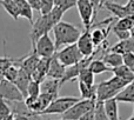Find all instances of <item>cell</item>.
Returning <instances> with one entry per match:
<instances>
[{"label":"cell","instance_id":"37","mask_svg":"<svg viewBox=\"0 0 134 120\" xmlns=\"http://www.w3.org/2000/svg\"><path fill=\"white\" fill-rule=\"evenodd\" d=\"M113 33L116 38H118L120 41H124V40H127L131 38V32H127V31H116L113 30Z\"/></svg>","mask_w":134,"mask_h":120},{"label":"cell","instance_id":"44","mask_svg":"<svg viewBox=\"0 0 134 120\" xmlns=\"http://www.w3.org/2000/svg\"><path fill=\"white\" fill-rule=\"evenodd\" d=\"M131 69H132V72H133V73H134V65H133V66H132V68H131Z\"/></svg>","mask_w":134,"mask_h":120},{"label":"cell","instance_id":"45","mask_svg":"<svg viewBox=\"0 0 134 120\" xmlns=\"http://www.w3.org/2000/svg\"><path fill=\"white\" fill-rule=\"evenodd\" d=\"M2 79H4V78H2V77H1V75H0V81H1V80H2Z\"/></svg>","mask_w":134,"mask_h":120},{"label":"cell","instance_id":"47","mask_svg":"<svg viewBox=\"0 0 134 120\" xmlns=\"http://www.w3.org/2000/svg\"><path fill=\"white\" fill-rule=\"evenodd\" d=\"M60 120H63V119H60Z\"/></svg>","mask_w":134,"mask_h":120},{"label":"cell","instance_id":"42","mask_svg":"<svg viewBox=\"0 0 134 120\" xmlns=\"http://www.w3.org/2000/svg\"><path fill=\"white\" fill-rule=\"evenodd\" d=\"M2 120H14V114H9L8 117H6V118H4Z\"/></svg>","mask_w":134,"mask_h":120},{"label":"cell","instance_id":"10","mask_svg":"<svg viewBox=\"0 0 134 120\" xmlns=\"http://www.w3.org/2000/svg\"><path fill=\"white\" fill-rule=\"evenodd\" d=\"M40 61V58L38 57V54L34 51H32L30 54L23 57V58H19V62H18V67L21 68L23 71H25L28 75H31L32 78V74L34 73L35 68H37L38 64Z\"/></svg>","mask_w":134,"mask_h":120},{"label":"cell","instance_id":"6","mask_svg":"<svg viewBox=\"0 0 134 120\" xmlns=\"http://www.w3.org/2000/svg\"><path fill=\"white\" fill-rule=\"evenodd\" d=\"M32 51H34L38 54L39 58H45L49 59L55 54V46H54V41L51 39L48 34H45L40 38L35 44V47L32 48Z\"/></svg>","mask_w":134,"mask_h":120},{"label":"cell","instance_id":"40","mask_svg":"<svg viewBox=\"0 0 134 120\" xmlns=\"http://www.w3.org/2000/svg\"><path fill=\"white\" fill-rule=\"evenodd\" d=\"M125 6H126V8H127L128 14L134 17V0H130V1H127V4H126Z\"/></svg>","mask_w":134,"mask_h":120},{"label":"cell","instance_id":"24","mask_svg":"<svg viewBox=\"0 0 134 120\" xmlns=\"http://www.w3.org/2000/svg\"><path fill=\"white\" fill-rule=\"evenodd\" d=\"M4 57L0 58V75H4V73L11 66L13 65H16L18 66V61L19 59H13V58H9L7 57V53H6V41L4 40Z\"/></svg>","mask_w":134,"mask_h":120},{"label":"cell","instance_id":"22","mask_svg":"<svg viewBox=\"0 0 134 120\" xmlns=\"http://www.w3.org/2000/svg\"><path fill=\"white\" fill-rule=\"evenodd\" d=\"M102 61L109 67V68H115V67H119L121 65H124L122 61V56L118 53H113V52H106L105 56L102 57Z\"/></svg>","mask_w":134,"mask_h":120},{"label":"cell","instance_id":"35","mask_svg":"<svg viewBox=\"0 0 134 120\" xmlns=\"http://www.w3.org/2000/svg\"><path fill=\"white\" fill-rule=\"evenodd\" d=\"M9 114H12V112H11L8 104L4 99H0V120L8 117Z\"/></svg>","mask_w":134,"mask_h":120},{"label":"cell","instance_id":"11","mask_svg":"<svg viewBox=\"0 0 134 120\" xmlns=\"http://www.w3.org/2000/svg\"><path fill=\"white\" fill-rule=\"evenodd\" d=\"M65 71H66V67L60 64V61L57 59L55 54H54L51 58V61H49L48 72H47V79H54V80L60 81L61 79L64 78Z\"/></svg>","mask_w":134,"mask_h":120},{"label":"cell","instance_id":"30","mask_svg":"<svg viewBox=\"0 0 134 120\" xmlns=\"http://www.w3.org/2000/svg\"><path fill=\"white\" fill-rule=\"evenodd\" d=\"M54 6L58 7L59 9H61L65 13L68 9L76 6V1L75 0H54Z\"/></svg>","mask_w":134,"mask_h":120},{"label":"cell","instance_id":"12","mask_svg":"<svg viewBox=\"0 0 134 120\" xmlns=\"http://www.w3.org/2000/svg\"><path fill=\"white\" fill-rule=\"evenodd\" d=\"M49 59H45V58H40V61L38 64L37 68H35L34 73L32 74V80L37 81V83L41 84L42 81H45L47 79V72H48V67H49Z\"/></svg>","mask_w":134,"mask_h":120},{"label":"cell","instance_id":"31","mask_svg":"<svg viewBox=\"0 0 134 120\" xmlns=\"http://www.w3.org/2000/svg\"><path fill=\"white\" fill-rule=\"evenodd\" d=\"M18 73H19V67L16 66V65H13V66H11L6 72H5L2 78H4L5 80L9 81V83H14L16 77H18Z\"/></svg>","mask_w":134,"mask_h":120},{"label":"cell","instance_id":"18","mask_svg":"<svg viewBox=\"0 0 134 120\" xmlns=\"http://www.w3.org/2000/svg\"><path fill=\"white\" fill-rule=\"evenodd\" d=\"M114 99H115L118 102L134 104V81L131 84H128L122 91H120Z\"/></svg>","mask_w":134,"mask_h":120},{"label":"cell","instance_id":"32","mask_svg":"<svg viewBox=\"0 0 134 120\" xmlns=\"http://www.w3.org/2000/svg\"><path fill=\"white\" fill-rule=\"evenodd\" d=\"M94 114H95V119L94 120H109L108 118H107L106 113H105L104 102L102 101H95Z\"/></svg>","mask_w":134,"mask_h":120},{"label":"cell","instance_id":"20","mask_svg":"<svg viewBox=\"0 0 134 120\" xmlns=\"http://www.w3.org/2000/svg\"><path fill=\"white\" fill-rule=\"evenodd\" d=\"M104 110L107 118L109 120H119V110H118V101L115 99H109L104 101Z\"/></svg>","mask_w":134,"mask_h":120},{"label":"cell","instance_id":"19","mask_svg":"<svg viewBox=\"0 0 134 120\" xmlns=\"http://www.w3.org/2000/svg\"><path fill=\"white\" fill-rule=\"evenodd\" d=\"M111 30V26L108 28H97V30L91 31V38H92L93 45H94L95 48L100 47L107 39V35H108V31Z\"/></svg>","mask_w":134,"mask_h":120},{"label":"cell","instance_id":"36","mask_svg":"<svg viewBox=\"0 0 134 120\" xmlns=\"http://www.w3.org/2000/svg\"><path fill=\"white\" fill-rule=\"evenodd\" d=\"M122 61H124V65H125V66H127L128 68H132V66L134 65V53L133 52L125 53L122 56Z\"/></svg>","mask_w":134,"mask_h":120},{"label":"cell","instance_id":"3","mask_svg":"<svg viewBox=\"0 0 134 120\" xmlns=\"http://www.w3.org/2000/svg\"><path fill=\"white\" fill-rule=\"evenodd\" d=\"M80 100V98H75V97H61V98H57L55 100L51 102L48 107L42 112L40 116H45V114H61L63 116L65 112H67L74 104Z\"/></svg>","mask_w":134,"mask_h":120},{"label":"cell","instance_id":"25","mask_svg":"<svg viewBox=\"0 0 134 120\" xmlns=\"http://www.w3.org/2000/svg\"><path fill=\"white\" fill-rule=\"evenodd\" d=\"M64 14H65V13H64L61 9H59L58 7L54 6V8L52 9L51 13H48L47 15H45V17H46V19H47V24H48V26H49V28H51V30H53L54 26L58 25V24L60 23L61 19H63Z\"/></svg>","mask_w":134,"mask_h":120},{"label":"cell","instance_id":"13","mask_svg":"<svg viewBox=\"0 0 134 120\" xmlns=\"http://www.w3.org/2000/svg\"><path fill=\"white\" fill-rule=\"evenodd\" d=\"M102 6H104L106 9H108V11L113 14V18L118 19V20L130 15L125 5L116 4V2H113V1H104Z\"/></svg>","mask_w":134,"mask_h":120},{"label":"cell","instance_id":"33","mask_svg":"<svg viewBox=\"0 0 134 120\" xmlns=\"http://www.w3.org/2000/svg\"><path fill=\"white\" fill-rule=\"evenodd\" d=\"M40 93H41V91H40V84L34 80H31L28 88H27V97L38 98L40 95Z\"/></svg>","mask_w":134,"mask_h":120},{"label":"cell","instance_id":"5","mask_svg":"<svg viewBox=\"0 0 134 120\" xmlns=\"http://www.w3.org/2000/svg\"><path fill=\"white\" fill-rule=\"evenodd\" d=\"M76 8L85 30H92L94 26L95 17L91 0H76Z\"/></svg>","mask_w":134,"mask_h":120},{"label":"cell","instance_id":"21","mask_svg":"<svg viewBox=\"0 0 134 120\" xmlns=\"http://www.w3.org/2000/svg\"><path fill=\"white\" fill-rule=\"evenodd\" d=\"M0 5L5 8V11L14 19L18 20L20 18V11H19V4L18 0H2L0 1Z\"/></svg>","mask_w":134,"mask_h":120},{"label":"cell","instance_id":"7","mask_svg":"<svg viewBox=\"0 0 134 120\" xmlns=\"http://www.w3.org/2000/svg\"><path fill=\"white\" fill-rule=\"evenodd\" d=\"M0 99H4L5 101H24L25 98L13 83L2 79L0 81Z\"/></svg>","mask_w":134,"mask_h":120},{"label":"cell","instance_id":"8","mask_svg":"<svg viewBox=\"0 0 134 120\" xmlns=\"http://www.w3.org/2000/svg\"><path fill=\"white\" fill-rule=\"evenodd\" d=\"M49 31H52L49 28L48 24H47V19L45 15H40L37 20L33 23L32 25V30L30 33V39H31V44H32V48L35 47L37 41L45 34H48Z\"/></svg>","mask_w":134,"mask_h":120},{"label":"cell","instance_id":"28","mask_svg":"<svg viewBox=\"0 0 134 120\" xmlns=\"http://www.w3.org/2000/svg\"><path fill=\"white\" fill-rule=\"evenodd\" d=\"M88 69H90V71L92 72L94 75H95V74H101V73H104V72L111 71V68H109V67L107 66V65L105 64L101 59H94L90 64Z\"/></svg>","mask_w":134,"mask_h":120},{"label":"cell","instance_id":"23","mask_svg":"<svg viewBox=\"0 0 134 120\" xmlns=\"http://www.w3.org/2000/svg\"><path fill=\"white\" fill-rule=\"evenodd\" d=\"M78 86H79V91H80V99H82V100L95 99L97 100V85L87 86L85 84L78 81Z\"/></svg>","mask_w":134,"mask_h":120},{"label":"cell","instance_id":"16","mask_svg":"<svg viewBox=\"0 0 134 120\" xmlns=\"http://www.w3.org/2000/svg\"><path fill=\"white\" fill-rule=\"evenodd\" d=\"M108 51L113 52V53L121 54V56H124L125 53H130V52L134 53V40L132 38H130V39L124 40V41H119L118 44L112 46Z\"/></svg>","mask_w":134,"mask_h":120},{"label":"cell","instance_id":"38","mask_svg":"<svg viewBox=\"0 0 134 120\" xmlns=\"http://www.w3.org/2000/svg\"><path fill=\"white\" fill-rule=\"evenodd\" d=\"M27 2L33 11L40 12V8H41V0H27Z\"/></svg>","mask_w":134,"mask_h":120},{"label":"cell","instance_id":"27","mask_svg":"<svg viewBox=\"0 0 134 120\" xmlns=\"http://www.w3.org/2000/svg\"><path fill=\"white\" fill-rule=\"evenodd\" d=\"M19 4V11H20V17L27 19L31 23V25H33V9L31 8V6L28 5L27 0H18Z\"/></svg>","mask_w":134,"mask_h":120},{"label":"cell","instance_id":"2","mask_svg":"<svg viewBox=\"0 0 134 120\" xmlns=\"http://www.w3.org/2000/svg\"><path fill=\"white\" fill-rule=\"evenodd\" d=\"M55 57H57V59L60 61V64L64 65L65 67L73 66V65L78 64L80 60L83 59L82 54H81L80 51L78 50L76 44L69 45V46L64 47L60 51H57Z\"/></svg>","mask_w":134,"mask_h":120},{"label":"cell","instance_id":"4","mask_svg":"<svg viewBox=\"0 0 134 120\" xmlns=\"http://www.w3.org/2000/svg\"><path fill=\"white\" fill-rule=\"evenodd\" d=\"M95 101H97L95 99H91V100L80 99L76 104H74L68 111L65 112L61 116V119L63 120H79L85 113H87L88 111L94 108Z\"/></svg>","mask_w":134,"mask_h":120},{"label":"cell","instance_id":"26","mask_svg":"<svg viewBox=\"0 0 134 120\" xmlns=\"http://www.w3.org/2000/svg\"><path fill=\"white\" fill-rule=\"evenodd\" d=\"M134 26V17L133 15H128L126 18L119 19L116 20L115 25L113 26L112 30H116V31H127L130 32Z\"/></svg>","mask_w":134,"mask_h":120},{"label":"cell","instance_id":"1","mask_svg":"<svg viewBox=\"0 0 134 120\" xmlns=\"http://www.w3.org/2000/svg\"><path fill=\"white\" fill-rule=\"evenodd\" d=\"M54 34V46L55 51H58L63 46H69V45L76 44L81 35V30H79L73 24L66 23L61 20L58 25L54 26L53 30Z\"/></svg>","mask_w":134,"mask_h":120},{"label":"cell","instance_id":"9","mask_svg":"<svg viewBox=\"0 0 134 120\" xmlns=\"http://www.w3.org/2000/svg\"><path fill=\"white\" fill-rule=\"evenodd\" d=\"M91 31L92 30H85L81 33L79 40L76 41L78 50L80 51V53L82 54L83 58L93 56V53H94V51H95V47H94V45H93L92 38H91Z\"/></svg>","mask_w":134,"mask_h":120},{"label":"cell","instance_id":"29","mask_svg":"<svg viewBox=\"0 0 134 120\" xmlns=\"http://www.w3.org/2000/svg\"><path fill=\"white\" fill-rule=\"evenodd\" d=\"M78 81H80V83L85 84V85H87V86H94L95 85L94 84V74H93L88 68H85L80 72V74H79Z\"/></svg>","mask_w":134,"mask_h":120},{"label":"cell","instance_id":"43","mask_svg":"<svg viewBox=\"0 0 134 120\" xmlns=\"http://www.w3.org/2000/svg\"><path fill=\"white\" fill-rule=\"evenodd\" d=\"M128 120H134V117L132 116V117H131V118H130V119H128Z\"/></svg>","mask_w":134,"mask_h":120},{"label":"cell","instance_id":"34","mask_svg":"<svg viewBox=\"0 0 134 120\" xmlns=\"http://www.w3.org/2000/svg\"><path fill=\"white\" fill-rule=\"evenodd\" d=\"M53 8L54 0H41V8H40V14L41 15H47L48 13H51Z\"/></svg>","mask_w":134,"mask_h":120},{"label":"cell","instance_id":"17","mask_svg":"<svg viewBox=\"0 0 134 120\" xmlns=\"http://www.w3.org/2000/svg\"><path fill=\"white\" fill-rule=\"evenodd\" d=\"M111 72L114 74V77L126 81L127 84H131L134 81V73L132 72V69L128 68L125 65H121L115 68H111Z\"/></svg>","mask_w":134,"mask_h":120},{"label":"cell","instance_id":"39","mask_svg":"<svg viewBox=\"0 0 134 120\" xmlns=\"http://www.w3.org/2000/svg\"><path fill=\"white\" fill-rule=\"evenodd\" d=\"M95 114H94V108H92L91 111H88L87 113H85L79 120H94Z\"/></svg>","mask_w":134,"mask_h":120},{"label":"cell","instance_id":"46","mask_svg":"<svg viewBox=\"0 0 134 120\" xmlns=\"http://www.w3.org/2000/svg\"><path fill=\"white\" fill-rule=\"evenodd\" d=\"M133 117H134V110H133Z\"/></svg>","mask_w":134,"mask_h":120},{"label":"cell","instance_id":"41","mask_svg":"<svg viewBox=\"0 0 134 120\" xmlns=\"http://www.w3.org/2000/svg\"><path fill=\"white\" fill-rule=\"evenodd\" d=\"M14 120H30V118L25 116H14Z\"/></svg>","mask_w":134,"mask_h":120},{"label":"cell","instance_id":"14","mask_svg":"<svg viewBox=\"0 0 134 120\" xmlns=\"http://www.w3.org/2000/svg\"><path fill=\"white\" fill-rule=\"evenodd\" d=\"M31 80H32L31 75H28L25 71L19 68L18 77H16L15 81H14L13 84L15 85V87L20 91V93L23 94V97L25 98V99L27 98V88H28V85H30Z\"/></svg>","mask_w":134,"mask_h":120},{"label":"cell","instance_id":"15","mask_svg":"<svg viewBox=\"0 0 134 120\" xmlns=\"http://www.w3.org/2000/svg\"><path fill=\"white\" fill-rule=\"evenodd\" d=\"M61 85L59 80H54V79H46L40 84V91L41 93H46L52 97L59 98V90H60Z\"/></svg>","mask_w":134,"mask_h":120}]
</instances>
